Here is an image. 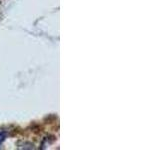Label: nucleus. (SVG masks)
Here are the masks:
<instances>
[{"instance_id": "nucleus-1", "label": "nucleus", "mask_w": 160, "mask_h": 150, "mask_svg": "<svg viewBox=\"0 0 160 150\" xmlns=\"http://www.w3.org/2000/svg\"><path fill=\"white\" fill-rule=\"evenodd\" d=\"M4 138H5V134L3 132H0V144H1V142L4 140Z\"/></svg>"}]
</instances>
